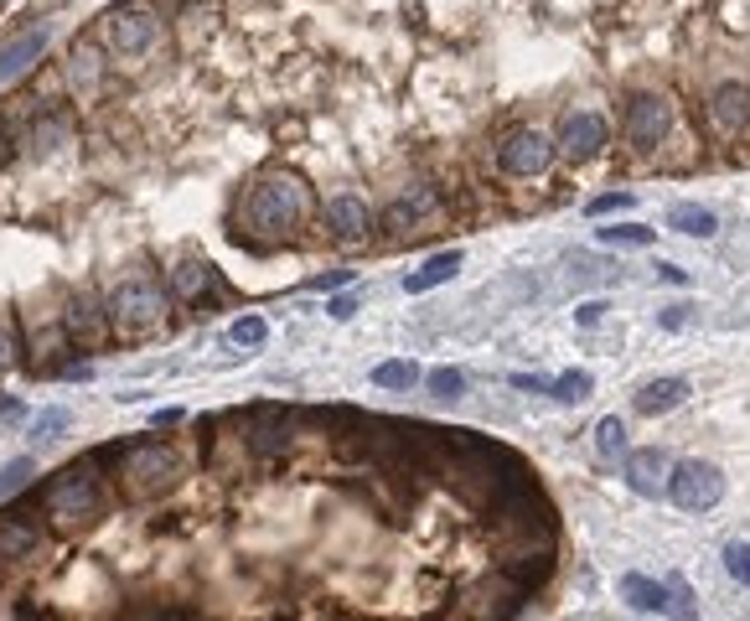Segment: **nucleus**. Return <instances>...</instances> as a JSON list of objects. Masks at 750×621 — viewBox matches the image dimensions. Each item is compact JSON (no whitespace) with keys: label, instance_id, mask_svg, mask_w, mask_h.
<instances>
[{"label":"nucleus","instance_id":"obj_14","mask_svg":"<svg viewBox=\"0 0 750 621\" xmlns=\"http://www.w3.org/2000/svg\"><path fill=\"white\" fill-rule=\"evenodd\" d=\"M668 471H673V461L658 445H642V451L627 455V487L637 498H662L668 492Z\"/></svg>","mask_w":750,"mask_h":621},{"label":"nucleus","instance_id":"obj_12","mask_svg":"<svg viewBox=\"0 0 750 621\" xmlns=\"http://www.w3.org/2000/svg\"><path fill=\"white\" fill-rule=\"evenodd\" d=\"M243 445H249L254 455H280V451H290V445H296V414H290V410H254Z\"/></svg>","mask_w":750,"mask_h":621},{"label":"nucleus","instance_id":"obj_1","mask_svg":"<svg viewBox=\"0 0 750 621\" xmlns=\"http://www.w3.org/2000/svg\"><path fill=\"white\" fill-rule=\"evenodd\" d=\"M306 212H311V187L300 182V177H290V171H274V177H264V182H254L243 192L239 228L249 243L270 249V243L296 239Z\"/></svg>","mask_w":750,"mask_h":621},{"label":"nucleus","instance_id":"obj_32","mask_svg":"<svg viewBox=\"0 0 750 621\" xmlns=\"http://www.w3.org/2000/svg\"><path fill=\"white\" fill-rule=\"evenodd\" d=\"M228 337H233L239 348H264V337H270V321H264V317H239Z\"/></svg>","mask_w":750,"mask_h":621},{"label":"nucleus","instance_id":"obj_33","mask_svg":"<svg viewBox=\"0 0 750 621\" xmlns=\"http://www.w3.org/2000/svg\"><path fill=\"white\" fill-rule=\"evenodd\" d=\"M430 394L436 399H461L466 394V373L461 368H436V373H430Z\"/></svg>","mask_w":750,"mask_h":621},{"label":"nucleus","instance_id":"obj_16","mask_svg":"<svg viewBox=\"0 0 750 621\" xmlns=\"http://www.w3.org/2000/svg\"><path fill=\"white\" fill-rule=\"evenodd\" d=\"M327 228H331V239L358 243V239H368V228H373V212H368V202H358V198H331Z\"/></svg>","mask_w":750,"mask_h":621},{"label":"nucleus","instance_id":"obj_18","mask_svg":"<svg viewBox=\"0 0 750 621\" xmlns=\"http://www.w3.org/2000/svg\"><path fill=\"white\" fill-rule=\"evenodd\" d=\"M42 544V529L27 513H0V560H27Z\"/></svg>","mask_w":750,"mask_h":621},{"label":"nucleus","instance_id":"obj_3","mask_svg":"<svg viewBox=\"0 0 750 621\" xmlns=\"http://www.w3.org/2000/svg\"><path fill=\"white\" fill-rule=\"evenodd\" d=\"M99 461H114V482L124 498H161L166 487L181 477V461L171 445L156 440H130V445H109Z\"/></svg>","mask_w":750,"mask_h":621},{"label":"nucleus","instance_id":"obj_41","mask_svg":"<svg viewBox=\"0 0 750 621\" xmlns=\"http://www.w3.org/2000/svg\"><path fill=\"white\" fill-rule=\"evenodd\" d=\"M327 311H331V321H347L352 311H358V301H352V296H331V306H327Z\"/></svg>","mask_w":750,"mask_h":621},{"label":"nucleus","instance_id":"obj_45","mask_svg":"<svg viewBox=\"0 0 750 621\" xmlns=\"http://www.w3.org/2000/svg\"><path fill=\"white\" fill-rule=\"evenodd\" d=\"M181 420V410H156V414H150V424H161V430H166V424H177Z\"/></svg>","mask_w":750,"mask_h":621},{"label":"nucleus","instance_id":"obj_37","mask_svg":"<svg viewBox=\"0 0 750 621\" xmlns=\"http://www.w3.org/2000/svg\"><path fill=\"white\" fill-rule=\"evenodd\" d=\"M631 202H637V198H631V192H606V198H596V202H590V218H606V212H616V208H631Z\"/></svg>","mask_w":750,"mask_h":621},{"label":"nucleus","instance_id":"obj_11","mask_svg":"<svg viewBox=\"0 0 750 621\" xmlns=\"http://www.w3.org/2000/svg\"><path fill=\"white\" fill-rule=\"evenodd\" d=\"M606 120L600 114H570V120L559 124V140H554V151L564 156V161H590V156H600V146H606Z\"/></svg>","mask_w":750,"mask_h":621},{"label":"nucleus","instance_id":"obj_4","mask_svg":"<svg viewBox=\"0 0 750 621\" xmlns=\"http://www.w3.org/2000/svg\"><path fill=\"white\" fill-rule=\"evenodd\" d=\"M166 306H171V296H166L156 280H146V274H130V280H120V286H114V296L104 301V311H109V327H114V332L140 337V332H150V327H161Z\"/></svg>","mask_w":750,"mask_h":621},{"label":"nucleus","instance_id":"obj_7","mask_svg":"<svg viewBox=\"0 0 750 621\" xmlns=\"http://www.w3.org/2000/svg\"><path fill=\"white\" fill-rule=\"evenodd\" d=\"M554 140L543 136V130H512L502 146H497V161L508 177H543V171L554 167Z\"/></svg>","mask_w":750,"mask_h":621},{"label":"nucleus","instance_id":"obj_30","mask_svg":"<svg viewBox=\"0 0 750 621\" xmlns=\"http://www.w3.org/2000/svg\"><path fill=\"white\" fill-rule=\"evenodd\" d=\"M596 451L606 455V461H616V455L627 451V424L616 420V414H611V420H600V424H596Z\"/></svg>","mask_w":750,"mask_h":621},{"label":"nucleus","instance_id":"obj_9","mask_svg":"<svg viewBox=\"0 0 750 621\" xmlns=\"http://www.w3.org/2000/svg\"><path fill=\"white\" fill-rule=\"evenodd\" d=\"M668 124H673V104H668L662 93H637L627 104V136H631V146H642V151H652V146L668 136Z\"/></svg>","mask_w":750,"mask_h":621},{"label":"nucleus","instance_id":"obj_5","mask_svg":"<svg viewBox=\"0 0 750 621\" xmlns=\"http://www.w3.org/2000/svg\"><path fill=\"white\" fill-rule=\"evenodd\" d=\"M523 601H528L523 585L512 575H502V570H492V575H481L477 585H466V591L456 595V607L440 621H512L523 611Z\"/></svg>","mask_w":750,"mask_h":621},{"label":"nucleus","instance_id":"obj_36","mask_svg":"<svg viewBox=\"0 0 750 621\" xmlns=\"http://www.w3.org/2000/svg\"><path fill=\"white\" fill-rule=\"evenodd\" d=\"M724 570L750 585V544H730V549H724Z\"/></svg>","mask_w":750,"mask_h":621},{"label":"nucleus","instance_id":"obj_29","mask_svg":"<svg viewBox=\"0 0 750 621\" xmlns=\"http://www.w3.org/2000/svg\"><path fill=\"white\" fill-rule=\"evenodd\" d=\"M414 379H420V368H414V363H399V358H393V363H378V368H373V383H378V389H414Z\"/></svg>","mask_w":750,"mask_h":621},{"label":"nucleus","instance_id":"obj_8","mask_svg":"<svg viewBox=\"0 0 750 621\" xmlns=\"http://www.w3.org/2000/svg\"><path fill=\"white\" fill-rule=\"evenodd\" d=\"M156 37H161V21L150 11H114L104 21V42L120 58H146L150 47H156Z\"/></svg>","mask_w":750,"mask_h":621},{"label":"nucleus","instance_id":"obj_23","mask_svg":"<svg viewBox=\"0 0 750 621\" xmlns=\"http://www.w3.org/2000/svg\"><path fill=\"white\" fill-rule=\"evenodd\" d=\"M662 611L673 621H699V595H693V585L683 575H668V585H662Z\"/></svg>","mask_w":750,"mask_h":621},{"label":"nucleus","instance_id":"obj_28","mask_svg":"<svg viewBox=\"0 0 750 621\" xmlns=\"http://www.w3.org/2000/svg\"><path fill=\"white\" fill-rule=\"evenodd\" d=\"M596 239L600 243H631V249H647L658 233H652V228H642V223H611V228H596Z\"/></svg>","mask_w":750,"mask_h":621},{"label":"nucleus","instance_id":"obj_17","mask_svg":"<svg viewBox=\"0 0 750 621\" xmlns=\"http://www.w3.org/2000/svg\"><path fill=\"white\" fill-rule=\"evenodd\" d=\"M709 120L720 130H746L750 124V89L746 83H720L714 99H709Z\"/></svg>","mask_w":750,"mask_h":621},{"label":"nucleus","instance_id":"obj_13","mask_svg":"<svg viewBox=\"0 0 750 621\" xmlns=\"http://www.w3.org/2000/svg\"><path fill=\"white\" fill-rule=\"evenodd\" d=\"M62 332H68V342L99 348V342H104V332H109V311L93 301L89 290H78L73 301H68V311H62Z\"/></svg>","mask_w":750,"mask_h":621},{"label":"nucleus","instance_id":"obj_15","mask_svg":"<svg viewBox=\"0 0 750 621\" xmlns=\"http://www.w3.org/2000/svg\"><path fill=\"white\" fill-rule=\"evenodd\" d=\"M212 286H218V270L208 259H181L177 270L166 274V296H177V301H202Z\"/></svg>","mask_w":750,"mask_h":621},{"label":"nucleus","instance_id":"obj_2","mask_svg":"<svg viewBox=\"0 0 750 621\" xmlns=\"http://www.w3.org/2000/svg\"><path fill=\"white\" fill-rule=\"evenodd\" d=\"M47 523L58 533H83L89 523L104 518V487L93 477V461H78V467H62L42 492Z\"/></svg>","mask_w":750,"mask_h":621},{"label":"nucleus","instance_id":"obj_6","mask_svg":"<svg viewBox=\"0 0 750 621\" xmlns=\"http://www.w3.org/2000/svg\"><path fill=\"white\" fill-rule=\"evenodd\" d=\"M668 498H673L683 513H709V508L724 498L720 467H709V461H678V467L668 471Z\"/></svg>","mask_w":750,"mask_h":621},{"label":"nucleus","instance_id":"obj_44","mask_svg":"<svg viewBox=\"0 0 750 621\" xmlns=\"http://www.w3.org/2000/svg\"><path fill=\"white\" fill-rule=\"evenodd\" d=\"M662 327H668V332H678V327H683V306H668V311H662Z\"/></svg>","mask_w":750,"mask_h":621},{"label":"nucleus","instance_id":"obj_19","mask_svg":"<svg viewBox=\"0 0 750 621\" xmlns=\"http://www.w3.org/2000/svg\"><path fill=\"white\" fill-rule=\"evenodd\" d=\"M68 83H73L78 99H93L99 83H104V58H99V47L93 42H78L73 58H68Z\"/></svg>","mask_w":750,"mask_h":621},{"label":"nucleus","instance_id":"obj_40","mask_svg":"<svg viewBox=\"0 0 750 621\" xmlns=\"http://www.w3.org/2000/svg\"><path fill=\"white\" fill-rule=\"evenodd\" d=\"M352 280H358V270H331L316 280V290H337V286H352Z\"/></svg>","mask_w":750,"mask_h":621},{"label":"nucleus","instance_id":"obj_25","mask_svg":"<svg viewBox=\"0 0 750 621\" xmlns=\"http://www.w3.org/2000/svg\"><path fill=\"white\" fill-rule=\"evenodd\" d=\"M621 595H627L637 611H662V585L647 575H621Z\"/></svg>","mask_w":750,"mask_h":621},{"label":"nucleus","instance_id":"obj_27","mask_svg":"<svg viewBox=\"0 0 750 621\" xmlns=\"http://www.w3.org/2000/svg\"><path fill=\"white\" fill-rule=\"evenodd\" d=\"M202 21H208V27H218V6L197 0V6H187V11H181V42H187V47L202 42Z\"/></svg>","mask_w":750,"mask_h":621},{"label":"nucleus","instance_id":"obj_39","mask_svg":"<svg viewBox=\"0 0 750 621\" xmlns=\"http://www.w3.org/2000/svg\"><path fill=\"white\" fill-rule=\"evenodd\" d=\"M606 311H611V306H606V301H580V311H574V321H580V327H596V321L606 317Z\"/></svg>","mask_w":750,"mask_h":621},{"label":"nucleus","instance_id":"obj_10","mask_svg":"<svg viewBox=\"0 0 750 621\" xmlns=\"http://www.w3.org/2000/svg\"><path fill=\"white\" fill-rule=\"evenodd\" d=\"M47 42H52V27H27L16 31L11 42H0V89L16 83V78H27L31 62H42Z\"/></svg>","mask_w":750,"mask_h":621},{"label":"nucleus","instance_id":"obj_34","mask_svg":"<svg viewBox=\"0 0 750 621\" xmlns=\"http://www.w3.org/2000/svg\"><path fill=\"white\" fill-rule=\"evenodd\" d=\"M31 477V455H16V461H6L0 467V498H11V492H21Z\"/></svg>","mask_w":750,"mask_h":621},{"label":"nucleus","instance_id":"obj_43","mask_svg":"<svg viewBox=\"0 0 750 621\" xmlns=\"http://www.w3.org/2000/svg\"><path fill=\"white\" fill-rule=\"evenodd\" d=\"M11 156H16V146H11V130H6V124H0V171L11 167Z\"/></svg>","mask_w":750,"mask_h":621},{"label":"nucleus","instance_id":"obj_22","mask_svg":"<svg viewBox=\"0 0 750 621\" xmlns=\"http://www.w3.org/2000/svg\"><path fill=\"white\" fill-rule=\"evenodd\" d=\"M668 228H678V233H689V239H714V228H720V218L709 208H699V202H678L673 212H668Z\"/></svg>","mask_w":750,"mask_h":621},{"label":"nucleus","instance_id":"obj_35","mask_svg":"<svg viewBox=\"0 0 750 621\" xmlns=\"http://www.w3.org/2000/svg\"><path fill=\"white\" fill-rule=\"evenodd\" d=\"M16 363H21V337L16 327H0V373H11Z\"/></svg>","mask_w":750,"mask_h":621},{"label":"nucleus","instance_id":"obj_38","mask_svg":"<svg viewBox=\"0 0 750 621\" xmlns=\"http://www.w3.org/2000/svg\"><path fill=\"white\" fill-rule=\"evenodd\" d=\"M58 430H68V410H42L37 414V435L42 440H52Z\"/></svg>","mask_w":750,"mask_h":621},{"label":"nucleus","instance_id":"obj_20","mask_svg":"<svg viewBox=\"0 0 750 621\" xmlns=\"http://www.w3.org/2000/svg\"><path fill=\"white\" fill-rule=\"evenodd\" d=\"M683 399H689V379H652V383H642V389H637V399H631V404H637V414H647V420H652V414L678 410Z\"/></svg>","mask_w":750,"mask_h":621},{"label":"nucleus","instance_id":"obj_24","mask_svg":"<svg viewBox=\"0 0 750 621\" xmlns=\"http://www.w3.org/2000/svg\"><path fill=\"white\" fill-rule=\"evenodd\" d=\"M549 394H554L559 404H580V399L596 394V379H590L586 368H570V373H559V379L549 383Z\"/></svg>","mask_w":750,"mask_h":621},{"label":"nucleus","instance_id":"obj_26","mask_svg":"<svg viewBox=\"0 0 750 621\" xmlns=\"http://www.w3.org/2000/svg\"><path fill=\"white\" fill-rule=\"evenodd\" d=\"M430 208H436V198H430V192H409V198H399L389 212H383V228H404L409 218H424Z\"/></svg>","mask_w":750,"mask_h":621},{"label":"nucleus","instance_id":"obj_42","mask_svg":"<svg viewBox=\"0 0 750 621\" xmlns=\"http://www.w3.org/2000/svg\"><path fill=\"white\" fill-rule=\"evenodd\" d=\"M658 274L668 286H689V270H678V264H658Z\"/></svg>","mask_w":750,"mask_h":621},{"label":"nucleus","instance_id":"obj_31","mask_svg":"<svg viewBox=\"0 0 750 621\" xmlns=\"http://www.w3.org/2000/svg\"><path fill=\"white\" fill-rule=\"evenodd\" d=\"M31 140H37V156H52L68 140V120H58V114H47V120H37V130H31Z\"/></svg>","mask_w":750,"mask_h":621},{"label":"nucleus","instance_id":"obj_21","mask_svg":"<svg viewBox=\"0 0 750 621\" xmlns=\"http://www.w3.org/2000/svg\"><path fill=\"white\" fill-rule=\"evenodd\" d=\"M461 264H466V259H461V249L430 254L414 274H404V290H409V296H424V290H436V286H446V280H456V274H461Z\"/></svg>","mask_w":750,"mask_h":621}]
</instances>
